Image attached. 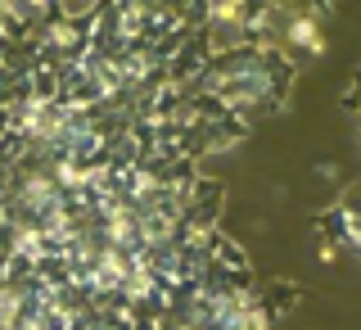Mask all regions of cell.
Masks as SVG:
<instances>
[{
	"instance_id": "cell-3",
	"label": "cell",
	"mask_w": 361,
	"mask_h": 330,
	"mask_svg": "<svg viewBox=\"0 0 361 330\" xmlns=\"http://www.w3.org/2000/svg\"><path fill=\"white\" fill-rule=\"evenodd\" d=\"M325 18H330L325 5H289V18H285V59L289 64L325 54Z\"/></svg>"
},
{
	"instance_id": "cell-1",
	"label": "cell",
	"mask_w": 361,
	"mask_h": 330,
	"mask_svg": "<svg viewBox=\"0 0 361 330\" xmlns=\"http://www.w3.org/2000/svg\"><path fill=\"white\" fill-rule=\"evenodd\" d=\"M293 86V64L276 59L267 50H235V54H217V59H203L190 77V90L208 105L212 113L240 122L248 131L257 118L276 113L285 105Z\"/></svg>"
},
{
	"instance_id": "cell-2",
	"label": "cell",
	"mask_w": 361,
	"mask_h": 330,
	"mask_svg": "<svg viewBox=\"0 0 361 330\" xmlns=\"http://www.w3.org/2000/svg\"><path fill=\"white\" fill-rule=\"evenodd\" d=\"M253 5L244 0H212V5H195V45L203 59L217 54H235L253 45Z\"/></svg>"
}]
</instances>
